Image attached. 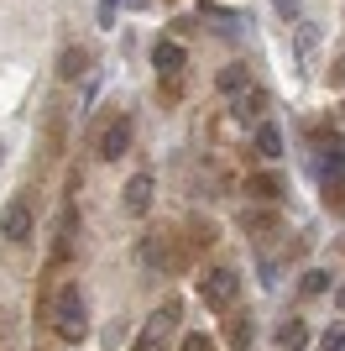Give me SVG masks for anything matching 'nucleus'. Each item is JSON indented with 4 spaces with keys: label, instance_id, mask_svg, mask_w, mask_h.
<instances>
[{
    "label": "nucleus",
    "instance_id": "f257e3e1",
    "mask_svg": "<svg viewBox=\"0 0 345 351\" xmlns=\"http://www.w3.org/2000/svg\"><path fill=\"white\" fill-rule=\"evenodd\" d=\"M53 330H58V336H63V341H68V346H73V341H84V336H89L84 293L73 289V283H68V289H63V293H58V299H53Z\"/></svg>",
    "mask_w": 345,
    "mask_h": 351
},
{
    "label": "nucleus",
    "instance_id": "f03ea898",
    "mask_svg": "<svg viewBox=\"0 0 345 351\" xmlns=\"http://www.w3.org/2000/svg\"><path fill=\"white\" fill-rule=\"evenodd\" d=\"M235 293H241V278H235V267H204V278H199V299H204L209 309L230 315V309H235Z\"/></svg>",
    "mask_w": 345,
    "mask_h": 351
},
{
    "label": "nucleus",
    "instance_id": "7ed1b4c3",
    "mask_svg": "<svg viewBox=\"0 0 345 351\" xmlns=\"http://www.w3.org/2000/svg\"><path fill=\"white\" fill-rule=\"evenodd\" d=\"M126 147H131V116H115L100 126V136H94V158L115 162V158H126Z\"/></svg>",
    "mask_w": 345,
    "mask_h": 351
},
{
    "label": "nucleus",
    "instance_id": "20e7f679",
    "mask_svg": "<svg viewBox=\"0 0 345 351\" xmlns=\"http://www.w3.org/2000/svg\"><path fill=\"white\" fill-rule=\"evenodd\" d=\"M0 236H5V241H31V205H27V194H16L11 205H5V215H0Z\"/></svg>",
    "mask_w": 345,
    "mask_h": 351
},
{
    "label": "nucleus",
    "instance_id": "39448f33",
    "mask_svg": "<svg viewBox=\"0 0 345 351\" xmlns=\"http://www.w3.org/2000/svg\"><path fill=\"white\" fill-rule=\"evenodd\" d=\"M314 178L319 184H330V178H345V152H340V142H330V147H314Z\"/></svg>",
    "mask_w": 345,
    "mask_h": 351
},
{
    "label": "nucleus",
    "instance_id": "423d86ee",
    "mask_svg": "<svg viewBox=\"0 0 345 351\" xmlns=\"http://www.w3.org/2000/svg\"><path fill=\"white\" fill-rule=\"evenodd\" d=\"M230 116H235V121H251V126H257V121L267 116V89H241V95L230 100Z\"/></svg>",
    "mask_w": 345,
    "mask_h": 351
},
{
    "label": "nucleus",
    "instance_id": "0eeeda50",
    "mask_svg": "<svg viewBox=\"0 0 345 351\" xmlns=\"http://www.w3.org/2000/svg\"><path fill=\"white\" fill-rule=\"evenodd\" d=\"M183 58H188L183 43H157V47H152V69H157L162 79H172V73L183 69Z\"/></svg>",
    "mask_w": 345,
    "mask_h": 351
},
{
    "label": "nucleus",
    "instance_id": "6e6552de",
    "mask_svg": "<svg viewBox=\"0 0 345 351\" xmlns=\"http://www.w3.org/2000/svg\"><path fill=\"white\" fill-rule=\"evenodd\" d=\"M126 210L131 215H146V210H152V173H136L126 184Z\"/></svg>",
    "mask_w": 345,
    "mask_h": 351
},
{
    "label": "nucleus",
    "instance_id": "1a4fd4ad",
    "mask_svg": "<svg viewBox=\"0 0 345 351\" xmlns=\"http://www.w3.org/2000/svg\"><path fill=\"white\" fill-rule=\"evenodd\" d=\"M89 73V53L84 47H63V58H58V79H84Z\"/></svg>",
    "mask_w": 345,
    "mask_h": 351
},
{
    "label": "nucleus",
    "instance_id": "9d476101",
    "mask_svg": "<svg viewBox=\"0 0 345 351\" xmlns=\"http://www.w3.org/2000/svg\"><path fill=\"white\" fill-rule=\"evenodd\" d=\"M293 53H298L303 63L319 53V21H298V32H293Z\"/></svg>",
    "mask_w": 345,
    "mask_h": 351
},
{
    "label": "nucleus",
    "instance_id": "9b49d317",
    "mask_svg": "<svg viewBox=\"0 0 345 351\" xmlns=\"http://www.w3.org/2000/svg\"><path fill=\"white\" fill-rule=\"evenodd\" d=\"M277 346H283V351H303V346H309V325H303V320H283V325H277Z\"/></svg>",
    "mask_w": 345,
    "mask_h": 351
},
{
    "label": "nucleus",
    "instance_id": "f8f14e48",
    "mask_svg": "<svg viewBox=\"0 0 345 351\" xmlns=\"http://www.w3.org/2000/svg\"><path fill=\"white\" fill-rule=\"evenodd\" d=\"M257 152L261 158H283V132L272 121H257Z\"/></svg>",
    "mask_w": 345,
    "mask_h": 351
},
{
    "label": "nucleus",
    "instance_id": "ddd939ff",
    "mask_svg": "<svg viewBox=\"0 0 345 351\" xmlns=\"http://www.w3.org/2000/svg\"><path fill=\"white\" fill-rule=\"evenodd\" d=\"M220 95H241V89H251V79H246V63H230V69H220Z\"/></svg>",
    "mask_w": 345,
    "mask_h": 351
},
{
    "label": "nucleus",
    "instance_id": "4468645a",
    "mask_svg": "<svg viewBox=\"0 0 345 351\" xmlns=\"http://www.w3.org/2000/svg\"><path fill=\"white\" fill-rule=\"evenodd\" d=\"M225 341L235 351H246L251 346V320H246V315H225Z\"/></svg>",
    "mask_w": 345,
    "mask_h": 351
},
{
    "label": "nucleus",
    "instance_id": "2eb2a0df",
    "mask_svg": "<svg viewBox=\"0 0 345 351\" xmlns=\"http://www.w3.org/2000/svg\"><path fill=\"white\" fill-rule=\"evenodd\" d=\"M246 184H251L257 199H283V173H257V178H246Z\"/></svg>",
    "mask_w": 345,
    "mask_h": 351
},
{
    "label": "nucleus",
    "instance_id": "dca6fc26",
    "mask_svg": "<svg viewBox=\"0 0 345 351\" xmlns=\"http://www.w3.org/2000/svg\"><path fill=\"white\" fill-rule=\"evenodd\" d=\"M319 194H324V205H330L335 215H345V178H330V184H319Z\"/></svg>",
    "mask_w": 345,
    "mask_h": 351
},
{
    "label": "nucleus",
    "instance_id": "f3484780",
    "mask_svg": "<svg viewBox=\"0 0 345 351\" xmlns=\"http://www.w3.org/2000/svg\"><path fill=\"white\" fill-rule=\"evenodd\" d=\"M272 226H283V220H277V215H261V210H251V215H246V231L257 236V241H261L267 231H272Z\"/></svg>",
    "mask_w": 345,
    "mask_h": 351
},
{
    "label": "nucleus",
    "instance_id": "a211bd4d",
    "mask_svg": "<svg viewBox=\"0 0 345 351\" xmlns=\"http://www.w3.org/2000/svg\"><path fill=\"white\" fill-rule=\"evenodd\" d=\"M0 351H16V315L0 309Z\"/></svg>",
    "mask_w": 345,
    "mask_h": 351
},
{
    "label": "nucleus",
    "instance_id": "6ab92c4d",
    "mask_svg": "<svg viewBox=\"0 0 345 351\" xmlns=\"http://www.w3.org/2000/svg\"><path fill=\"white\" fill-rule=\"evenodd\" d=\"M188 241H194V247H209V241H215V226H209V220H188Z\"/></svg>",
    "mask_w": 345,
    "mask_h": 351
},
{
    "label": "nucleus",
    "instance_id": "aec40b11",
    "mask_svg": "<svg viewBox=\"0 0 345 351\" xmlns=\"http://www.w3.org/2000/svg\"><path fill=\"white\" fill-rule=\"evenodd\" d=\"M319 351H345V320H340V325H330V330L319 336Z\"/></svg>",
    "mask_w": 345,
    "mask_h": 351
},
{
    "label": "nucleus",
    "instance_id": "412c9836",
    "mask_svg": "<svg viewBox=\"0 0 345 351\" xmlns=\"http://www.w3.org/2000/svg\"><path fill=\"white\" fill-rule=\"evenodd\" d=\"M324 289H330V273H324V267L303 273V293H324Z\"/></svg>",
    "mask_w": 345,
    "mask_h": 351
},
{
    "label": "nucleus",
    "instance_id": "4be33fe9",
    "mask_svg": "<svg viewBox=\"0 0 345 351\" xmlns=\"http://www.w3.org/2000/svg\"><path fill=\"white\" fill-rule=\"evenodd\" d=\"M204 21H209V27H215L220 37H230V32H235V21H230L225 11H215V5H209V11H204Z\"/></svg>",
    "mask_w": 345,
    "mask_h": 351
},
{
    "label": "nucleus",
    "instance_id": "5701e85b",
    "mask_svg": "<svg viewBox=\"0 0 345 351\" xmlns=\"http://www.w3.org/2000/svg\"><path fill=\"white\" fill-rule=\"evenodd\" d=\"M298 5H303V0H272L277 21H298Z\"/></svg>",
    "mask_w": 345,
    "mask_h": 351
},
{
    "label": "nucleus",
    "instance_id": "b1692460",
    "mask_svg": "<svg viewBox=\"0 0 345 351\" xmlns=\"http://www.w3.org/2000/svg\"><path fill=\"white\" fill-rule=\"evenodd\" d=\"M136 351H162V330H157V325H152V330L136 341Z\"/></svg>",
    "mask_w": 345,
    "mask_h": 351
},
{
    "label": "nucleus",
    "instance_id": "393cba45",
    "mask_svg": "<svg viewBox=\"0 0 345 351\" xmlns=\"http://www.w3.org/2000/svg\"><path fill=\"white\" fill-rule=\"evenodd\" d=\"M183 351H215V341L209 336H183Z\"/></svg>",
    "mask_w": 345,
    "mask_h": 351
},
{
    "label": "nucleus",
    "instance_id": "a878e982",
    "mask_svg": "<svg viewBox=\"0 0 345 351\" xmlns=\"http://www.w3.org/2000/svg\"><path fill=\"white\" fill-rule=\"evenodd\" d=\"M115 11H120V0H100V27H110Z\"/></svg>",
    "mask_w": 345,
    "mask_h": 351
},
{
    "label": "nucleus",
    "instance_id": "bb28decb",
    "mask_svg": "<svg viewBox=\"0 0 345 351\" xmlns=\"http://www.w3.org/2000/svg\"><path fill=\"white\" fill-rule=\"evenodd\" d=\"M335 304H340V315H345V283H340V293H335Z\"/></svg>",
    "mask_w": 345,
    "mask_h": 351
},
{
    "label": "nucleus",
    "instance_id": "cd10ccee",
    "mask_svg": "<svg viewBox=\"0 0 345 351\" xmlns=\"http://www.w3.org/2000/svg\"><path fill=\"white\" fill-rule=\"evenodd\" d=\"M0 162H5V142H0Z\"/></svg>",
    "mask_w": 345,
    "mask_h": 351
}]
</instances>
